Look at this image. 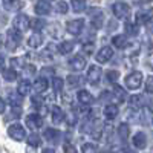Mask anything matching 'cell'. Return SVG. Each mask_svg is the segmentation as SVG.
Returning a JSON list of instances; mask_svg holds the SVG:
<instances>
[{"label":"cell","mask_w":153,"mask_h":153,"mask_svg":"<svg viewBox=\"0 0 153 153\" xmlns=\"http://www.w3.org/2000/svg\"><path fill=\"white\" fill-rule=\"evenodd\" d=\"M22 42V32H19L17 29H9L8 34H6V48L8 51H16L19 48Z\"/></svg>","instance_id":"6da1fadb"},{"label":"cell","mask_w":153,"mask_h":153,"mask_svg":"<svg viewBox=\"0 0 153 153\" xmlns=\"http://www.w3.org/2000/svg\"><path fill=\"white\" fill-rule=\"evenodd\" d=\"M8 135H9V138H12L14 141H19V143H22V141L26 139V132H25L23 126H20L17 123L16 124H11L8 127Z\"/></svg>","instance_id":"7a4b0ae2"},{"label":"cell","mask_w":153,"mask_h":153,"mask_svg":"<svg viewBox=\"0 0 153 153\" xmlns=\"http://www.w3.org/2000/svg\"><path fill=\"white\" fill-rule=\"evenodd\" d=\"M112 11H113V16L117 17V19H127L130 16V6L124 3V2H117V3H113L112 6Z\"/></svg>","instance_id":"3957f363"},{"label":"cell","mask_w":153,"mask_h":153,"mask_svg":"<svg viewBox=\"0 0 153 153\" xmlns=\"http://www.w3.org/2000/svg\"><path fill=\"white\" fill-rule=\"evenodd\" d=\"M141 83H143V74L139 71H135L130 75L126 76V86L129 87L130 91H136V89L141 86Z\"/></svg>","instance_id":"277c9868"},{"label":"cell","mask_w":153,"mask_h":153,"mask_svg":"<svg viewBox=\"0 0 153 153\" xmlns=\"http://www.w3.org/2000/svg\"><path fill=\"white\" fill-rule=\"evenodd\" d=\"M84 28V20L83 19H75V20H69L66 23V31L72 35H80L81 31Z\"/></svg>","instance_id":"5b68a950"},{"label":"cell","mask_w":153,"mask_h":153,"mask_svg":"<svg viewBox=\"0 0 153 153\" xmlns=\"http://www.w3.org/2000/svg\"><path fill=\"white\" fill-rule=\"evenodd\" d=\"M12 26L19 32H25L26 29H29V17L26 14H19L12 22Z\"/></svg>","instance_id":"8992f818"},{"label":"cell","mask_w":153,"mask_h":153,"mask_svg":"<svg viewBox=\"0 0 153 153\" xmlns=\"http://www.w3.org/2000/svg\"><path fill=\"white\" fill-rule=\"evenodd\" d=\"M25 120H26V127L31 130H38L43 126V118L38 113H31Z\"/></svg>","instance_id":"52a82bcc"},{"label":"cell","mask_w":153,"mask_h":153,"mask_svg":"<svg viewBox=\"0 0 153 153\" xmlns=\"http://www.w3.org/2000/svg\"><path fill=\"white\" fill-rule=\"evenodd\" d=\"M113 57V49L110 48V46H104V48H101L98 52H97V57H95V60L98 61V63H107L110 58Z\"/></svg>","instance_id":"ba28073f"},{"label":"cell","mask_w":153,"mask_h":153,"mask_svg":"<svg viewBox=\"0 0 153 153\" xmlns=\"http://www.w3.org/2000/svg\"><path fill=\"white\" fill-rule=\"evenodd\" d=\"M86 65H87V61H86V58H84L83 55H75V57H72V58L69 60V66H71V69H74L75 72L83 71V69L86 68Z\"/></svg>","instance_id":"9c48e42d"},{"label":"cell","mask_w":153,"mask_h":153,"mask_svg":"<svg viewBox=\"0 0 153 153\" xmlns=\"http://www.w3.org/2000/svg\"><path fill=\"white\" fill-rule=\"evenodd\" d=\"M101 78V69L98 66H91L87 71V81L91 83V84H97Z\"/></svg>","instance_id":"30bf717a"},{"label":"cell","mask_w":153,"mask_h":153,"mask_svg":"<svg viewBox=\"0 0 153 153\" xmlns=\"http://www.w3.org/2000/svg\"><path fill=\"white\" fill-rule=\"evenodd\" d=\"M152 117H153V110L152 109H149L146 106H143L141 109H139V123L141 124H144V126L150 124L152 123Z\"/></svg>","instance_id":"8fae6325"},{"label":"cell","mask_w":153,"mask_h":153,"mask_svg":"<svg viewBox=\"0 0 153 153\" xmlns=\"http://www.w3.org/2000/svg\"><path fill=\"white\" fill-rule=\"evenodd\" d=\"M91 22H92V26L95 28V29H98V28H101L103 26V20H104V16H103V12H101L100 9H94V11H91Z\"/></svg>","instance_id":"7c38bea8"},{"label":"cell","mask_w":153,"mask_h":153,"mask_svg":"<svg viewBox=\"0 0 153 153\" xmlns=\"http://www.w3.org/2000/svg\"><path fill=\"white\" fill-rule=\"evenodd\" d=\"M34 11L37 12L38 16H48L51 12V5L46 2V0H38V2L35 3Z\"/></svg>","instance_id":"4fadbf2b"},{"label":"cell","mask_w":153,"mask_h":153,"mask_svg":"<svg viewBox=\"0 0 153 153\" xmlns=\"http://www.w3.org/2000/svg\"><path fill=\"white\" fill-rule=\"evenodd\" d=\"M133 146L136 147V149H139V150H143V149H146L147 147V136H146V133H143V132H138L135 136H133Z\"/></svg>","instance_id":"5bb4252c"},{"label":"cell","mask_w":153,"mask_h":153,"mask_svg":"<svg viewBox=\"0 0 153 153\" xmlns=\"http://www.w3.org/2000/svg\"><path fill=\"white\" fill-rule=\"evenodd\" d=\"M51 118H52L54 124H60L65 120V113H63V110L58 106H52L51 107Z\"/></svg>","instance_id":"9a60e30c"},{"label":"cell","mask_w":153,"mask_h":153,"mask_svg":"<svg viewBox=\"0 0 153 153\" xmlns=\"http://www.w3.org/2000/svg\"><path fill=\"white\" fill-rule=\"evenodd\" d=\"M48 87H49V81L45 78V76H40V78H37L35 83H34V91L37 94H42L45 91H48Z\"/></svg>","instance_id":"2e32d148"},{"label":"cell","mask_w":153,"mask_h":153,"mask_svg":"<svg viewBox=\"0 0 153 153\" xmlns=\"http://www.w3.org/2000/svg\"><path fill=\"white\" fill-rule=\"evenodd\" d=\"M118 106H115V104H107L106 107H104V118H107V120H115L118 117Z\"/></svg>","instance_id":"e0dca14e"},{"label":"cell","mask_w":153,"mask_h":153,"mask_svg":"<svg viewBox=\"0 0 153 153\" xmlns=\"http://www.w3.org/2000/svg\"><path fill=\"white\" fill-rule=\"evenodd\" d=\"M76 98H78L80 104H84V106L91 104L92 101H94V97H92V94H91V92H87V91H80L78 94H76Z\"/></svg>","instance_id":"ac0fdd59"},{"label":"cell","mask_w":153,"mask_h":153,"mask_svg":"<svg viewBox=\"0 0 153 153\" xmlns=\"http://www.w3.org/2000/svg\"><path fill=\"white\" fill-rule=\"evenodd\" d=\"M112 45H113L115 48H118V49L127 48V38H126V35H124V34L115 35V37L112 38Z\"/></svg>","instance_id":"d6986e66"},{"label":"cell","mask_w":153,"mask_h":153,"mask_svg":"<svg viewBox=\"0 0 153 153\" xmlns=\"http://www.w3.org/2000/svg\"><path fill=\"white\" fill-rule=\"evenodd\" d=\"M3 6L8 11H19L23 8V2H20V0H3Z\"/></svg>","instance_id":"ffe728a7"},{"label":"cell","mask_w":153,"mask_h":153,"mask_svg":"<svg viewBox=\"0 0 153 153\" xmlns=\"http://www.w3.org/2000/svg\"><path fill=\"white\" fill-rule=\"evenodd\" d=\"M129 104H130L132 107H135V109H141V107L144 106V97L139 95V94L132 95L130 100H129Z\"/></svg>","instance_id":"44dd1931"},{"label":"cell","mask_w":153,"mask_h":153,"mask_svg":"<svg viewBox=\"0 0 153 153\" xmlns=\"http://www.w3.org/2000/svg\"><path fill=\"white\" fill-rule=\"evenodd\" d=\"M42 43H43V37L40 35V34H32L29 38H28V46L29 48H38V46H42Z\"/></svg>","instance_id":"7402d4cb"},{"label":"cell","mask_w":153,"mask_h":153,"mask_svg":"<svg viewBox=\"0 0 153 153\" xmlns=\"http://www.w3.org/2000/svg\"><path fill=\"white\" fill-rule=\"evenodd\" d=\"M66 81H68V84L71 87H80L84 83V78L83 76H78V75H69L66 78Z\"/></svg>","instance_id":"603a6c76"},{"label":"cell","mask_w":153,"mask_h":153,"mask_svg":"<svg viewBox=\"0 0 153 153\" xmlns=\"http://www.w3.org/2000/svg\"><path fill=\"white\" fill-rule=\"evenodd\" d=\"M74 46H75V43L74 42H61L60 45H58V52L60 54H69V52H72L74 51Z\"/></svg>","instance_id":"cb8c5ba5"},{"label":"cell","mask_w":153,"mask_h":153,"mask_svg":"<svg viewBox=\"0 0 153 153\" xmlns=\"http://www.w3.org/2000/svg\"><path fill=\"white\" fill-rule=\"evenodd\" d=\"M152 22V16L149 14V12H138L136 14V25H149Z\"/></svg>","instance_id":"d4e9b609"},{"label":"cell","mask_w":153,"mask_h":153,"mask_svg":"<svg viewBox=\"0 0 153 153\" xmlns=\"http://www.w3.org/2000/svg\"><path fill=\"white\" fill-rule=\"evenodd\" d=\"M29 91H31V84H29L28 80H23V81L19 83V87H17V94H19V95L25 97V95L29 94Z\"/></svg>","instance_id":"484cf974"},{"label":"cell","mask_w":153,"mask_h":153,"mask_svg":"<svg viewBox=\"0 0 153 153\" xmlns=\"http://www.w3.org/2000/svg\"><path fill=\"white\" fill-rule=\"evenodd\" d=\"M8 101L12 107H20L22 103H23V97L19 95V94H9L8 95Z\"/></svg>","instance_id":"4316f807"},{"label":"cell","mask_w":153,"mask_h":153,"mask_svg":"<svg viewBox=\"0 0 153 153\" xmlns=\"http://www.w3.org/2000/svg\"><path fill=\"white\" fill-rule=\"evenodd\" d=\"M45 138L48 139V141L54 143V141H57V139L60 138V130H57V129H48V130H45Z\"/></svg>","instance_id":"83f0119b"},{"label":"cell","mask_w":153,"mask_h":153,"mask_svg":"<svg viewBox=\"0 0 153 153\" xmlns=\"http://www.w3.org/2000/svg\"><path fill=\"white\" fill-rule=\"evenodd\" d=\"M25 65H26V58H23V57H14L11 60L12 69H23Z\"/></svg>","instance_id":"f1b7e54d"},{"label":"cell","mask_w":153,"mask_h":153,"mask_svg":"<svg viewBox=\"0 0 153 153\" xmlns=\"http://www.w3.org/2000/svg\"><path fill=\"white\" fill-rule=\"evenodd\" d=\"M29 28H32L35 32L42 31L45 28V20L42 19H34V20H29Z\"/></svg>","instance_id":"f546056e"},{"label":"cell","mask_w":153,"mask_h":153,"mask_svg":"<svg viewBox=\"0 0 153 153\" xmlns=\"http://www.w3.org/2000/svg\"><path fill=\"white\" fill-rule=\"evenodd\" d=\"M2 75H3V78H5L6 81H14V80L17 78V72H16V69H12V68L3 69V71H2Z\"/></svg>","instance_id":"4dcf8cb0"},{"label":"cell","mask_w":153,"mask_h":153,"mask_svg":"<svg viewBox=\"0 0 153 153\" xmlns=\"http://www.w3.org/2000/svg\"><path fill=\"white\" fill-rule=\"evenodd\" d=\"M26 141H28V146H31V147H34V149H35V147H38V146H42V138L38 136L37 133L29 135Z\"/></svg>","instance_id":"1f68e13d"},{"label":"cell","mask_w":153,"mask_h":153,"mask_svg":"<svg viewBox=\"0 0 153 153\" xmlns=\"http://www.w3.org/2000/svg\"><path fill=\"white\" fill-rule=\"evenodd\" d=\"M71 3L75 12H83L86 9V0H71Z\"/></svg>","instance_id":"d6a6232c"},{"label":"cell","mask_w":153,"mask_h":153,"mask_svg":"<svg viewBox=\"0 0 153 153\" xmlns=\"http://www.w3.org/2000/svg\"><path fill=\"white\" fill-rule=\"evenodd\" d=\"M35 72H37V69H35L34 65H26L23 68V80H28L29 76L35 75Z\"/></svg>","instance_id":"836d02e7"},{"label":"cell","mask_w":153,"mask_h":153,"mask_svg":"<svg viewBox=\"0 0 153 153\" xmlns=\"http://www.w3.org/2000/svg\"><path fill=\"white\" fill-rule=\"evenodd\" d=\"M139 8L144 12H153V0H139Z\"/></svg>","instance_id":"e575fe53"},{"label":"cell","mask_w":153,"mask_h":153,"mask_svg":"<svg viewBox=\"0 0 153 153\" xmlns=\"http://www.w3.org/2000/svg\"><path fill=\"white\" fill-rule=\"evenodd\" d=\"M118 135H120V138L123 139V141H126L127 138H129V126L127 124H120V127H118Z\"/></svg>","instance_id":"d590c367"},{"label":"cell","mask_w":153,"mask_h":153,"mask_svg":"<svg viewBox=\"0 0 153 153\" xmlns=\"http://www.w3.org/2000/svg\"><path fill=\"white\" fill-rule=\"evenodd\" d=\"M113 92H115V97L118 98V101H123L126 98V91L118 84H113Z\"/></svg>","instance_id":"8d00e7d4"},{"label":"cell","mask_w":153,"mask_h":153,"mask_svg":"<svg viewBox=\"0 0 153 153\" xmlns=\"http://www.w3.org/2000/svg\"><path fill=\"white\" fill-rule=\"evenodd\" d=\"M124 28H126V32H127V34H130V35H136V34H138V25H136V23L127 22Z\"/></svg>","instance_id":"74e56055"},{"label":"cell","mask_w":153,"mask_h":153,"mask_svg":"<svg viewBox=\"0 0 153 153\" xmlns=\"http://www.w3.org/2000/svg\"><path fill=\"white\" fill-rule=\"evenodd\" d=\"M52 87H54L55 92H61V91H63V80L58 78V76L52 78Z\"/></svg>","instance_id":"f35d334b"},{"label":"cell","mask_w":153,"mask_h":153,"mask_svg":"<svg viewBox=\"0 0 153 153\" xmlns=\"http://www.w3.org/2000/svg\"><path fill=\"white\" fill-rule=\"evenodd\" d=\"M101 129H103V126H95L94 127V129L91 130V136L94 138V139H100L101 138V133H103V130H101Z\"/></svg>","instance_id":"ab89813d"},{"label":"cell","mask_w":153,"mask_h":153,"mask_svg":"<svg viewBox=\"0 0 153 153\" xmlns=\"http://www.w3.org/2000/svg\"><path fill=\"white\" fill-rule=\"evenodd\" d=\"M55 9H57V12H60V14H66L68 12V3L66 2H58Z\"/></svg>","instance_id":"60d3db41"},{"label":"cell","mask_w":153,"mask_h":153,"mask_svg":"<svg viewBox=\"0 0 153 153\" xmlns=\"http://www.w3.org/2000/svg\"><path fill=\"white\" fill-rule=\"evenodd\" d=\"M81 152H83V153H97V150H95V146H94V144H91V143L83 144V147H81Z\"/></svg>","instance_id":"b9f144b4"},{"label":"cell","mask_w":153,"mask_h":153,"mask_svg":"<svg viewBox=\"0 0 153 153\" xmlns=\"http://www.w3.org/2000/svg\"><path fill=\"white\" fill-rule=\"evenodd\" d=\"M107 78H109L110 83H112V81L115 83V81L120 78V72H118V71H115V69H113V71H109V72H107Z\"/></svg>","instance_id":"7bdbcfd3"},{"label":"cell","mask_w":153,"mask_h":153,"mask_svg":"<svg viewBox=\"0 0 153 153\" xmlns=\"http://www.w3.org/2000/svg\"><path fill=\"white\" fill-rule=\"evenodd\" d=\"M63 150H65V153H76V147L71 143H66L63 146Z\"/></svg>","instance_id":"ee69618b"},{"label":"cell","mask_w":153,"mask_h":153,"mask_svg":"<svg viewBox=\"0 0 153 153\" xmlns=\"http://www.w3.org/2000/svg\"><path fill=\"white\" fill-rule=\"evenodd\" d=\"M146 91L149 94H153V76H149L146 81Z\"/></svg>","instance_id":"f6af8a7d"},{"label":"cell","mask_w":153,"mask_h":153,"mask_svg":"<svg viewBox=\"0 0 153 153\" xmlns=\"http://www.w3.org/2000/svg\"><path fill=\"white\" fill-rule=\"evenodd\" d=\"M32 104L35 106V107H42V98L40 97H32Z\"/></svg>","instance_id":"bcb514c9"},{"label":"cell","mask_w":153,"mask_h":153,"mask_svg":"<svg viewBox=\"0 0 153 153\" xmlns=\"http://www.w3.org/2000/svg\"><path fill=\"white\" fill-rule=\"evenodd\" d=\"M58 31H60V28H58V25H54V26H52V34H51V35H52V37H55V38H58V37H60Z\"/></svg>","instance_id":"7dc6e473"},{"label":"cell","mask_w":153,"mask_h":153,"mask_svg":"<svg viewBox=\"0 0 153 153\" xmlns=\"http://www.w3.org/2000/svg\"><path fill=\"white\" fill-rule=\"evenodd\" d=\"M83 51L86 54H92V51H94V45L92 43H87V46H84L83 48Z\"/></svg>","instance_id":"c3c4849f"},{"label":"cell","mask_w":153,"mask_h":153,"mask_svg":"<svg viewBox=\"0 0 153 153\" xmlns=\"http://www.w3.org/2000/svg\"><path fill=\"white\" fill-rule=\"evenodd\" d=\"M5 109H6V106H5V101L0 98V113H3L5 112Z\"/></svg>","instance_id":"681fc988"},{"label":"cell","mask_w":153,"mask_h":153,"mask_svg":"<svg viewBox=\"0 0 153 153\" xmlns=\"http://www.w3.org/2000/svg\"><path fill=\"white\" fill-rule=\"evenodd\" d=\"M3 66H5V57H3V55H0V71L3 69Z\"/></svg>","instance_id":"f907efd6"},{"label":"cell","mask_w":153,"mask_h":153,"mask_svg":"<svg viewBox=\"0 0 153 153\" xmlns=\"http://www.w3.org/2000/svg\"><path fill=\"white\" fill-rule=\"evenodd\" d=\"M42 153H55V152H54V149L46 147V149H43V152H42Z\"/></svg>","instance_id":"816d5d0a"},{"label":"cell","mask_w":153,"mask_h":153,"mask_svg":"<svg viewBox=\"0 0 153 153\" xmlns=\"http://www.w3.org/2000/svg\"><path fill=\"white\" fill-rule=\"evenodd\" d=\"M149 65H150V66H152V69H153V54L149 57Z\"/></svg>","instance_id":"f5cc1de1"},{"label":"cell","mask_w":153,"mask_h":153,"mask_svg":"<svg viewBox=\"0 0 153 153\" xmlns=\"http://www.w3.org/2000/svg\"><path fill=\"white\" fill-rule=\"evenodd\" d=\"M26 153H35V152H34V147L28 146V150H26Z\"/></svg>","instance_id":"db71d44e"},{"label":"cell","mask_w":153,"mask_h":153,"mask_svg":"<svg viewBox=\"0 0 153 153\" xmlns=\"http://www.w3.org/2000/svg\"><path fill=\"white\" fill-rule=\"evenodd\" d=\"M123 153H135V152H133V150H130V149H127V147H126V149L123 150Z\"/></svg>","instance_id":"11a10c76"},{"label":"cell","mask_w":153,"mask_h":153,"mask_svg":"<svg viewBox=\"0 0 153 153\" xmlns=\"http://www.w3.org/2000/svg\"><path fill=\"white\" fill-rule=\"evenodd\" d=\"M0 45H2V35H0Z\"/></svg>","instance_id":"9f6ffc18"},{"label":"cell","mask_w":153,"mask_h":153,"mask_svg":"<svg viewBox=\"0 0 153 153\" xmlns=\"http://www.w3.org/2000/svg\"><path fill=\"white\" fill-rule=\"evenodd\" d=\"M100 153H107V152H100Z\"/></svg>","instance_id":"6f0895ef"},{"label":"cell","mask_w":153,"mask_h":153,"mask_svg":"<svg viewBox=\"0 0 153 153\" xmlns=\"http://www.w3.org/2000/svg\"><path fill=\"white\" fill-rule=\"evenodd\" d=\"M152 31H153V25H152Z\"/></svg>","instance_id":"680465c9"},{"label":"cell","mask_w":153,"mask_h":153,"mask_svg":"<svg viewBox=\"0 0 153 153\" xmlns=\"http://www.w3.org/2000/svg\"><path fill=\"white\" fill-rule=\"evenodd\" d=\"M152 153H153V152H152Z\"/></svg>","instance_id":"91938a15"}]
</instances>
